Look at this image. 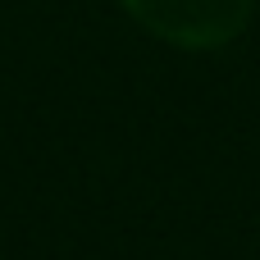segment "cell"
<instances>
[{
    "instance_id": "obj_1",
    "label": "cell",
    "mask_w": 260,
    "mask_h": 260,
    "mask_svg": "<svg viewBox=\"0 0 260 260\" xmlns=\"http://www.w3.org/2000/svg\"><path fill=\"white\" fill-rule=\"evenodd\" d=\"M137 27L178 50H219L242 37L256 0H119Z\"/></svg>"
}]
</instances>
